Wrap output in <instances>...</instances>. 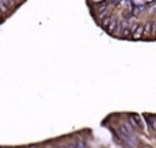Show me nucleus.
<instances>
[{"instance_id": "f257e3e1", "label": "nucleus", "mask_w": 156, "mask_h": 148, "mask_svg": "<svg viewBox=\"0 0 156 148\" xmlns=\"http://www.w3.org/2000/svg\"><path fill=\"white\" fill-rule=\"evenodd\" d=\"M145 2H148V3H152V2H155V0H145Z\"/></svg>"}]
</instances>
